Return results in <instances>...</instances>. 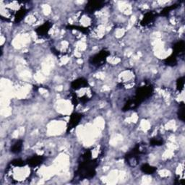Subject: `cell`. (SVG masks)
Segmentation results:
<instances>
[{
	"instance_id": "cell-1",
	"label": "cell",
	"mask_w": 185,
	"mask_h": 185,
	"mask_svg": "<svg viewBox=\"0 0 185 185\" xmlns=\"http://www.w3.org/2000/svg\"><path fill=\"white\" fill-rule=\"evenodd\" d=\"M1 11L6 12V14L2 16V18H5V20L10 21L13 20L15 23L20 21L27 13V10L25 7L19 2H10L6 4L4 8H2Z\"/></svg>"
},
{
	"instance_id": "cell-3",
	"label": "cell",
	"mask_w": 185,
	"mask_h": 185,
	"mask_svg": "<svg viewBox=\"0 0 185 185\" xmlns=\"http://www.w3.org/2000/svg\"><path fill=\"white\" fill-rule=\"evenodd\" d=\"M94 64H98L100 65L102 64V62H105L106 60V52H101V53H99L98 54H96L94 56Z\"/></svg>"
},
{
	"instance_id": "cell-4",
	"label": "cell",
	"mask_w": 185,
	"mask_h": 185,
	"mask_svg": "<svg viewBox=\"0 0 185 185\" xmlns=\"http://www.w3.org/2000/svg\"><path fill=\"white\" fill-rule=\"evenodd\" d=\"M101 7L102 6H101V2H91L88 3L86 8H88V11L93 12L95 11V10H99Z\"/></svg>"
},
{
	"instance_id": "cell-5",
	"label": "cell",
	"mask_w": 185,
	"mask_h": 185,
	"mask_svg": "<svg viewBox=\"0 0 185 185\" xmlns=\"http://www.w3.org/2000/svg\"><path fill=\"white\" fill-rule=\"evenodd\" d=\"M22 149V141H17L14 144L13 148H11V151L15 153H18L21 151Z\"/></svg>"
},
{
	"instance_id": "cell-6",
	"label": "cell",
	"mask_w": 185,
	"mask_h": 185,
	"mask_svg": "<svg viewBox=\"0 0 185 185\" xmlns=\"http://www.w3.org/2000/svg\"><path fill=\"white\" fill-rule=\"evenodd\" d=\"M142 170L143 171V172L147 173L148 174H150L151 173L154 172V169L153 167H152V166H150L149 165H147V164H145V165H144L143 167H142Z\"/></svg>"
},
{
	"instance_id": "cell-2",
	"label": "cell",
	"mask_w": 185,
	"mask_h": 185,
	"mask_svg": "<svg viewBox=\"0 0 185 185\" xmlns=\"http://www.w3.org/2000/svg\"><path fill=\"white\" fill-rule=\"evenodd\" d=\"M72 117H71L70 121V125H69L68 129H71L72 128H74L75 127H76L77 125L79 123V121L80 120L81 117L80 114H75L72 115Z\"/></svg>"
}]
</instances>
